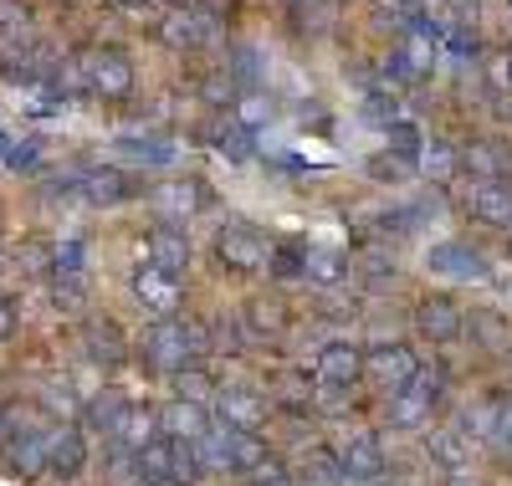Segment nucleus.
Returning <instances> with one entry per match:
<instances>
[{
    "instance_id": "1",
    "label": "nucleus",
    "mask_w": 512,
    "mask_h": 486,
    "mask_svg": "<svg viewBox=\"0 0 512 486\" xmlns=\"http://www.w3.org/2000/svg\"><path fill=\"white\" fill-rule=\"evenodd\" d=\"M82 72H88V87L103 93V98H123L128 87H134V67H128V57L113 52V47L88 52V57H82Z\"/></svg>"
},
{
    "instance_id": "2",
    "label": "nucleus",
    "mask_w": 512,
    "mask_h": 486,
    "mask_svg": "<svg viewBox=\"0 0 512 486\" xmlns=\"http://www.w3.org/2000/svg\"><path fill=\"white\" fill-rule=\"evenodd\" d=\"M221 256H226V267H236V272H262L272 261V246H267L262 231L236 226V231H221Z\"/></svg>"
},
{
    "instance_id": "3",
    "label": "nucleus",
    "mask_w": 512,
    "mask_h": 486,
    "mask_svg": "<svg viewBox=\"0 0 512 486\" xmlns=\"http://www.w3.org/2000/svg\"><path fill=\"white\" fill-rule=\"evenodd\" d=\"M144 251H149V267L164 272V277H180V272L190 267V241H185L180 226H159Z\"/></svg>"
},
{
    "instance_id": "4",
    "label": "nucleus",
    "mask_w": 512,
    "mask_h": 486,
    "mask_svg": "<svg viewBox=\"0 0 512 486\" xmlns=\"http://www.w3.org/2000/svg\"><path fill=\"white\" fill-rule=\"evenodd\" d=\"M415 323H420V333L431 338V343H451L461 328H466V318L456 313V307L446 302V297H431V302H420L415 307Z\"/></svg>"
},
{
    "instance_id": "5",
    "label": "nucleus",
    "mask_w": 512,
    "mask_h": 486,
    "mask_svg": "<svg viewBox=\"0 0 512 486\" xmlns=\"http://www.w3.org/2000/svg\"><path fill=\"white\" fill-rule=\"evenodd\" d=\"M82 461H88V446H82V435H77L72 425L47 430V466H52L57 476H77Z\"/></svg>"
},
{
    "instance_id": "6",
    "label": "nucleus",
    "mask_w": 512,
    "mask_h": 486,
    "mask_svg": "<svg viewBox=\"0 0 512 486\" xmlns=\"http://www.w3.org/2000/svg\"><path fill=\"white\" fill-rule=\"evenodd\" d=\"M159 430H164V440H205V435H210V420H205V410H200V405L175 400V405H164Z\"/></svg>"
},
{
    "instance_id": "7",
    "label": "nucleus",
    "mask_w": 512,
    "mask_h": 486,
    "mask_svg": "<svg viewBox=\"0 0 512 486\" xmlns=\"http://www.w3.org/2000/svg\"><path fill=\"white\" fill-rule=\"evenodd\" d=\"M364 369H369L379 384H395V389H405V384L420 374L415 353H405V348H384V353H369V359H364Z\"/></svg>"
},
{
    "instance_id": "8",
    "label": "nucleus",
    "mask_w": 512,
    "mask_h": 486,
    "mask_svg": "<svg viewBox=\"0 0 512 486\" xmlns=\"http://www.w3.org/2000/svg\"><path fill=\"white\" fill-rule=\"evenodd\" d=\"M425 384H431V379L415 374V379L395 394V400H390V420H395V425H425V415H431V400H436V394H425Z\"/></svg>"
},
{
    "instance_id": "9",
    "label": "nucleus",
    "mask_w": 512,
    "mask_h": 486,
    "mask_svg": "<svg viewBox=\"0 0 512 486\" xmlns=\"http://www.w3.org/2000/svg\"><path fill=\"white\" fill-rule=\"evenodd\" d=\"M359 374H364V353L359 348H349V343L323 348V359H318V379L323 384H354Z\"/></svg>"
},
{
    "instance_id": "10",
    "label": "nucleus",
    "mask_w": 512,
    "mask_h": 486,
    "mask_svg": "<svg viewBox=\"0 0 512 486\" xmlns=\"http://www.w3.org/2000/svg\"><path fill=\"white\" fill-rule=\"evenodd\" d=\"M134 292H139V297L154 307L159 318H169V313L180 307V287H175V277H164V272H154V267L134 277Z\"/></svg>"
},
{
    "instance_id": "11",
    "label": "nucleus",
    "mask_w": 512,
    "mask_h": 486,
    "mask_svg": "<svg viewBox=\"0 0 512 486\" xmlns=\"http://www.w3.org/2000/svg\"><path fill=\"white\" fill-rule=\"evenodd\" d=\"M154 430H159V415H149V410H134V405H128L113 435L123 440V451H134V456H139L144 446H154V440H159Z\"/></svg>"
},
{
    "instance_id": "12",
    "label": "nucleus",
    "mask_w": 512,
    "mask_h": 486,
    "mask_svg": "<svg viewBox=\"0 0 512 486\" xmlns=\"http://www.w3.org/2000/svg\"><path fill=\"white\" fill-rule=\"evenodd\" d=\"M154 210L175 226V220L200 210V185H164V190H154Z\"/></svg>"
},
{
    "instance_id": "13",
    "label": "nucleus",
    "mask_w": 512,
    "mask_h": 486,
    "mask_svg": "<svg viewBox=\"0 0 512 486\" xmlns=\"http://www.w3.org/2000/svg\"><path fill=\"white\" fill-rule=\"evenodd\" d=\"M472 210H477L482 220H497V226H512V190H502V185L482 180V185H472Z\"/></svg>"
},
{
    "instance_id": "14",
    "label": "nucleus",
    "mask_w": 512,
    "mask_h": 486,
    "mask_svg": "<svg viewBox=\"0 0 512 486\" xmlns=\"http://www.w3.org/2000/svg\"><path fill=\"white\" fill-rule=\"evenodd\" d=\"M164 41L169 47H195V41H205V16H195V11L169 16L164 21Z\"/></svg>"
},
{
    "instance_id": "15",
    "label": "nucleus",
    "mask_w": 512,
    "mask_h": 486,
    "mask_svg": "<svg viewBox=\"0 0 512 486\" xmlns=\"http://www.w3.org/2000/svg\"><path fill=\"white\" fill-rule=\"evenodd\" d=\"M82 185H88V200H98V205H113V200H123V195H128V190H123L128 180H123L118 169H93Z\"/></svg>"
},
{
    "instance_id": "16",
    "label": "nucleus",
    "mask_w": 512,
    "mask_h": 486,
    "mask_svg": "<svg viewBox=\"0 0 512 486\" xmlns=\"http://www.w3.org/2000/svg\"><path fill=\"white\" fill-rule=\"evenodd\" d=\"M88 353H93V359H103V364L123 359V338H118V328H113V323H88Z\"/></svg>"
},
{
    "instance_id": "17",
    "label": "nucleus",
    "mask_w": 512,
    "mask_h": 486,
    "mask_svg": "<svg viewBox=\"0 0 512 486\" xmlns=\"http://www.w3.org/2000/svg\"><path fill=\"white\" fill-rule=\"evenodd\" d=\"M461 164L472 169V174H482V180H497V174L507 169V164H502V154H497V144H472V149L461 154Z\"/></svg>"
},
{
    "instance_id": "18",
    "label": "nucleus",
    "mask_w": 512,
    "mask_h": 486,
    "mask_svg": "<svg viewBox=\"0 0 512 486\" xmlns=\"http://www.w3.org/2000/svg\"><path fill=\"white\" fill-rule=\"evenodd\" d=\"M267 267L287 282V277H303L308 272V251H297V246H272V261Z\"/></svg>"
},
{
    "instance_id": "19",
    "label": "nucleus",
    "mask_w": 512,
    "mask_h": 486,
    "mask_svg": "<svg viewBox=\"0 0 512 486\" xmlns=\"http://www.w3.org/2000/svg\"><path fill=\"white\" fill-rule=\"evenodd\" d=\"M221 405H226V410H231V420H236L231 430H251L256 420H262V405H256L251 394H241V389H231V394H226Z\"/></svg>"
},
{
    "instance_id": "20",
    "label": "nucleus",
    "mask_w": 512,
    "mask_h": 486,
    "mask_svg": "<svg viewBox=\"0 0 512 486\" xmlns=\"http://www.w3.org/2000/svg\"><path fill=\"white\" fill-rule=\"evenodd\" d=\"M175 384H180V400H190V405H205V400H210V379L195 374V369H180Z\"/></svg>"
},
{
    "instance_id": "21",
    "label": "nucleus",
    "mask_w": 512,
    "mask_h": 486,
    "mask_svg": "<svg viewBox=\"0 0 512 486\" xmlns=\"http://www.w3.org/2000/svg\"><path fill=\"white\" fill-rule=\"evenodd\" d=\"M390 144H395V154H405V159H410L420 139H415V128H390Z\"/></svg>"
},
{
    "instance_id": "22",
    "label": "nucleus",
    "mask_w": 512,
    "mask_h": 486,
    "mask_svg": "<svg viewBox=\"0 0 512 486\" xmlns=\"http://www.w3.org/2000/svg\"><path fill=\"white\" fill-rule=\"evenodd\" d=\"M6 164H11V169H31V164H36V144H31V139L16 144V149L6 154Z\"/></svg>"
},
{
    "instance_id": "23",
    "label": "nucleus",
    "mask_w": 512,
    "mask_h": 486,
    "mask_svg": "<svg viewBox=\"0 0 512 486\" xmlns=\"http://www.w3.org/2000/svg\"><path fill=\"white\" fill-rule=\"evenodd\" d=\"M482 333H487V343H497V348H502V343H512V333H502V323H497L492 313H482Z\"/></svg>"
},
{
    "instance_id": "24",
    "label": "nucleus",
    "mask_w": 512,
    "mask_h": 486,
    "mask_svg": "<svg viewBox=\"0 0 512 486\" xmlns=\"http://www.w3.org/2000/svg\"><path fill=\"white\" fill-rule=\"evenodd\" d=\"M436 435H441V440H436V451H441L446 461H456V456L466 451V446H461V440H451V430H436Z\"/></svg>"
},
{
    "instance_id": "25",
    "label": "nucleus",
    "mask_w": 512,
    "mask_h": 486,
    "mask_svg": "<svg viewBox=\"0 0 512 486\" xmlns=\"http://www.w3.org/2000/svg\"><path fill=\"white\" fill-rule=\"evenodd\" d=\"M11 333H16V307L0 297V338H11Z\"/></svg>"
},
{
    "instance_id": "26",
    "label": "nucleus",
    "mask_w": 512,
    "mask_h": 486,
    "mask_svg": "<svg viewBox=\"0 0 512 486\" xmlns=\"http://www.w3.org/2000/svg\"><path fill=\"white\" fill-rule=\"evenodd\" d=\"M446 486H482V481H477L472 471H451V476H446Z\"/></svg>"
},
{
    "instance_id": "27",
    "label": "nucleus",
    "mask_w": 512,
    "mask_h": 486,
    "mask_svg": "<svg viewBox=\"0 0 512 486\" xmlns=\"http://www.w3.org/2000/svg\"><path fill=\"white\" fill-rule=\"evenodd\" d=\"M11 440V420H6V410H0V446Z\"/></svg>"
},
{
    "instance_id": "28",
    "label": "nucleus",
    "mask_w": 512,
    "mask_h": 486,
    "mask_svg": "<svg viewBox=\"0 0 512 486\" xmlns=\"http://www.w3.org/2000/svg\"><path fill=\"white\" fill-rule=\"evenodd\" d=\"M11 149H16V144H11V139H6V134H0V159H6V154H11Z\"/></svg>"
},
{
    "instance_id": "29",
    "label": "nucleus",
    "mask_w": 512,
    "mask_h": 486,
    "mask_svg": "<svg viewBox=\"0 0 512 486\" xmlns=\"http://www.w3.org/2000/svg\"><path fill=\"white\" fill-rule=\"evenodd\" d=\"M502 72H507V82H512V52H507V57H502Z\"/></svg>"
},
{
    "instance_id": "30",
    "label": "nucleus",
    "mask_w": 512,
    "mask_h": 486,
    "mask_svg": "<svg viewBox=\"0 0 512 486\" xmlns=\"http://www.w3.org/2000/svg\"><path fill=\"white\" fill-rule=\"evenodd\" d=\"M149 486H180V481H149Z\"/></svg>"
},
{
    "instance_id": "31",
    "label": "nucleus",
    "mask_w": 512,
    "mask_h": 486,
    "mask_svg": "<svg viewBox=\"0 0 512 486\" xmlns=\"http://www.w3.org/2000/svg\"><path fill=\"white\" fill-rule=\"evenodd\" d=\"M128 6H144V0H128Z\"/></svg>"
}]
</instances>
